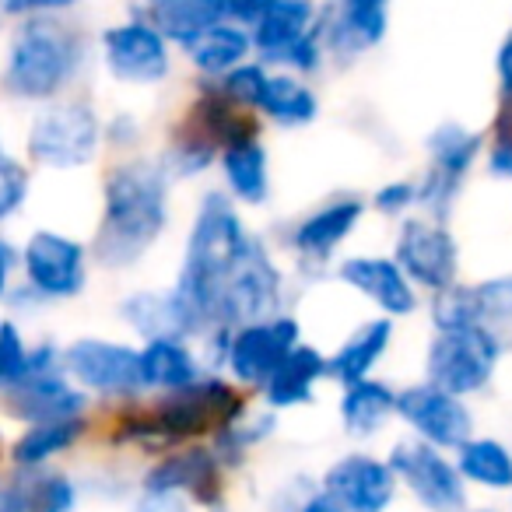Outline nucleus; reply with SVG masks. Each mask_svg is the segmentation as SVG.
Returning <instances> with one entry per match:
<instances>
[{"label":"nucleus","mask_w":512,"mask_h":512,"mask_svg":"<svg viewBox=\"0 0 512 512\" xmlns=\"http://www.w3.org/2000/svg\"><path fill=\"white\" fill-rule=\"evenodd\" d=\"M323 383H330L327 351L313 341H302V344H295L292 355L274 369V376L260 386L256 400L267 404L271 411L288 414V411H299V407L316 404Z\"/></svg>","instance_id":"5701e85b"},{"label":"nucleus","mask_w":512,"mask_h":512,"mask_svg":"<svg viewBox=\"0 0 512 512\" xmlns=\"http://www.w3.org/2000/svg\"><path fill=\"white\" fill-rule=\"evenodd\" d=\"M488 130L467 127L460 120H442L425 137V172L418 176V211L439 221H453L467 179L484 162Z\"/></svg>","instance_id":"1a4fd4ad"},{"label":"nucleus","mask_w":512,"mask_h":512,"mask_svg":"<svg viewBox=\"0 0 512 512\" xmlns=\"http://www.w3.org/2000/svg\"><path fill=\"white\" fill-rule=\"evenodd\" d=\"M267 78H271V64H264L260 57H249L246 64L232 67V71L214 81V85H218V92L225 95L228 102H235V106L246 109V113H256L260 95H264V88H267Z\"/></svg>","instance_id":"ea45409f"},{"label":"nucleus","mask_w":512,"mask_h":512,"mask_svg":"<svg viewBox=\"0 0 512 512\" xmlns=\"http://www.w3.org/2000/svg\"><path fill=\"white\" fill-rule=\"evenodd\" d=\"M88 0H8L11 22H22V18H74Z\"/></svg>","instance_id":"49530a36"},{"label":"nucleus","mask_w":512,"mask_h":512,"mask_svg":"<svg viewBox=\"0 0 512 512\" xmlns=\"http://www.w3.org/2000/svg\"><path fill=\"white\" fill-rule=\"evenodd\" d=\"M32 190H36V169L18 155L0 158V228H8L29 207Z\"/></svg>","instance_id":"4c0bfd02"},{"label":"nucleus","mask_w":512,"mask_h":512,"mask_svg":"<svg viewBox=\"0 0 512 512\" xmlns=\"http://www.w3.org/2000/svg\"><path fill=\"white\" fill-rule=\"evenodd\" d=\"M127 512H200L179 491H151V488H134V495L127 498Z\"/></svg>","instance_id":"de8ad7c7"},{"label":"nucleus","mask_w":512,"mask_h":512,"mask_svg":"<svg viewBox=\"0 0 512 512\" xmlns=\"http://www.w3.org/2000/svg\"><path fill=\"white\" fill-rule=\"evenodd\" d=\"M137 488L151 491H179L200 512L225 505L228 495V470L211 449V442H190V446L169 449L155 456L137 477Z\"/></svg>","instance_id":"f3484780"},{"label":"nucleus","mask_w":512,"mask_h":512,"mask_svg":"<svg viewBox=\"0 0 512 512\" xmlns=\"http://www.w3.org/2000/svg\"><path fill=\"white\" fill-rule=\"evenodd\" d=\"M320 488L348 512H390L400 498V481L390 460L372 449H348L323 467Z\"/></svg>","instance_id":"6ab92c4d"},{"label":"nucleus","mask_w":512,"mask_h":512,"mask_svg":"<svg viewBox=\"0 0 512 512\" xmlns=\"http://www.w3.org/2000/svg\"><path fill=\"white\" fill-rule=\"evenodd\" d=\"M22 285L43 309L78 302L92 285V242L64 228H32L22 246Z\"/></svg>","instance_id":"6e6552de"},{"label":"nucleus","mask_w":512,"mask_h":512,"mask_svg":"<svg viewBox=\"0 0 512 512\" xmlns=\"http://www.w3.org/2000/svg\"><path fill=\"white\" fill-rule=\"evenodd\" d=\"M200 358H204L207 372H225L228 365V348H232V327L228 323H211L204 327V334L197 337Z\"/></svg>","instance_id":"09e8293b"},{"label":"nucleus","mask_w":512,"mask_h":512,"mask_svg":"<svg viewBox=\"0 0 512 512\" xmlns=\"http://www.w3.org/2000/svg\"><path fill=\"white\" fill-rule=\"evenodd\" d=\"M306 341L302 320L292 309H281L274 316H260L232 327V348H228L225 376L246 393H260V386L274 376L281 362L292 355L295 344Z\"/></svg>","instance_id":"2eb2a0df"},{"label":"nucleus","mask_w":512,"mask_h":512,"mask_svg":"<svg viewBox=\"0 0 512 512\" xmlns=\"http://www.w3.org/2000/svg\"><path fill=\"white\" fill-rule=\"evenodd\" d=\"M18 281H22V249L0 228V306L8 302V295L15 292Z\"/></svg>","instance_id":"8fccbe9b"},{"label":"nucleus","mask_w":512,"mask_h":512,"mask_svg":"<svg viewBox=\"0 0 512 512\" xmlns=\"http://www.w3.org/2000/svg\"><path fill=\"white\" fill-rule=\"evenodd\" d=\"M495 78H498V102H512V29L498 43L495 53Z\"/></svg>","instance_id":"603ef678"},{"label":"nucleus","mask_w":512,"mask_h":512,"mask_svg":"<svg viewBox=\"0 0 512 512\" xmlns=\"http://www.w3.org/2000/svg\"><path fill=\"white\" fill-rule=\"evenodd\" d=\"M218 186L242 207L256 211L267 207L274 197V169H271V148L264 141V127L249 130V134L232 137L221 144L218 155Z\"/></svg>","instance_id":"4be33fe9"},{"label":"nucleus","mask_w":512,"mask_h":512,"mask_svg":"<svg viewBox=\"0 0 512 512\" xmlns=\"http://www.w3.org/2000/svg\"><path fill=\"white\" fill-rule=\"evenodd\" d=\"M278 432H281V414L271 411L267 404H260V400H256V404L249 400L232 421L214 428V435L207 442H211V449L218 453V460L225 463L228 474H235V470L246 467L256 449L267 446Z\"/></svg>","instance_id":"c756f323"},{"label":"nucleus","mask_w":512,"mask_h":512,"mask_svg":"<svg viewBox=\"0 0 512 512\" xmlns=\"http://www.w3.org/2000/svg\"><path fill=\"white\" fill-rule=\"evenodd\" d=\"M32 376V337L25 334L22 320L11 313L0 316V397Z\"/></svg>","instance_id":"c9c22d12"},{"label":"nucleus","mask_w":512,"mask_h":512,"mask_svg":"<svg viewBox=\"0 0 512 512\" xmlns=\"http://www.w3.org/2000/svg\"><path fill=\"white\" fill-rule=\"evenodd\" d=\"M11 151H8V141H4V130H0V158H8Z\"/></svg>","instance_id":"6e6d98bb"},{"label":"nucleus","mask_w":512,"mask_h":512,"mask_svg":"<svg viewBox=\"0 0 512 512\" xmlns=\"http://www.w3.org/2000/svg\"><path fill=\"white\" fill-rule=\"evenodd\" d=\"M390 253L425 299L442 292V288L456 285V281H463L460 278V271H463L460 239H456L449 221H439V218H432V214L414 211L411 218L397 221Z\"/></svg>","instance_id":"ddd939ff"},{"label":"nucleus","mask_w":512,"mask_h":512,"mask_svg":"<svg viewBox=\"0 0 512 512\" xmlns=\"http://www.w3.org/2000/svg\"><path fill=\"white\" fill-rule=\"evenodd\" d=\"M106 151H113V158L144 151V120L134 109H113V113H106Z\"/></svg>","instance_id":"37998d69"},{"label":"nucleus","mask_w":512,"mask_h":512,"mask_svg":"<svg viewBox=\"0 0 512 512\" xmlns=\"http://www.w3.org/2000/svg\"><path fill=\"white\" fill-rule=\"evenodd\" d=\"M400 491L418 505L421 512H470V484L463 481L453 453L414 435H400L386 449Z\"/></svg>","instance_id":"f8f14e48"},{"label":"nucleus","mask_w":512,"mask_h":512,"mask_svg":"<svg viewBox=\"0 0 512 512\" xmlns=\"http://www.w3.org/2000/svg\"><path fill=\"white\" fill-rule=\"evenodd\" d=\"M106 155V113L85 92L29 109L22 158L43 172H85Z\"/></svg>","instance_id":"39448f33"},{"label":"nucleus","mask_w":512,"mask_h":512,"mask_svg":"<svg viewBox=\"0 0 512 512\" xmlns=\"http://www.w3.org/2000/svg\"><path fill=\"white\" fill-rule=\"evenodd\" d=\"M320 488V477L309 474H292L281 484H274L271 495L264 498V512H302L306 498Z\"/></svg>","instance_id":"c03bdc74"},{"label":"nucleus","mask_w":512,"mask_h":512,"mask_svg":"<svg viewBox=\"0 0 512 512\" xmlns=\"http://www.w3.org/2000/svg\"><path fill=\"white\" fill-rule=\"evenodd\" d=\"M397 344V320L390 316H369V320L355 323L348 334L337 341L334 351H327L330 365V383L348 386L358 379H369L379 372V365L386 362V355Z\"/></svg>","instance_id":"b1692460"},{"label":"nucleus","mask_w":512,"mask_h":512,"mask_svg":"<svg viewBox=\"0 0 512 512\" xmlns=\"http://www.w3.org/2000/svg\"><path fill=\"white\" fill-rule=\"evenodd\" d=\"M337 421L355 442H372L397 421V386L383 376L337 386Z\"/></svg>","instance_id":"a878e982"},{"label":"nucleus","mask_w":512,"mask_h":512,"mask_svg":"<svg viewBox=\"0 0 512 512\" xmlns=\"http://www.w3.org/2000/svg\"><path fill=\"white\" fill-rule=\"evenodd\" d=\"M302 512H348V509H344V505L337 502V498H330L323 488H316L313 495L306 498V505H302Z\"/></svg>","instance_id":"864d4df0"},{"label":"nucleus","mask_w":512,"mask_h":512,"mask_svg":"<svg viewBox=\"0 0 512 512\" xmlns=\"http://www.w3.org/2000/svg\"><path fill=\"white\" fill-rule=\"evenodd\" d=\"M505 498H509V512H512V491H509V495H505Z\"/></svg>","instance_id":"13d9d810"},{"label":"nucleus","mask_w":512,"mask_h":512,"mask_svg":"<svg viewBox=\"0 0 512 512\" xmlns=\"http://www.w3.org/2000/svg\"><path fill=\"white\" fill-rule=\"evenodd\" d=\"M320 113H323V99L313 81L302 78V74L271 67V78H267L260 106H256V116L264 120V127L306 130L320 120Z\"/></svg>","instance_id":"c85d7f7f"},{"label":"nucleus","mask_w":512,"mask_h":512,"mask_svg":"<svg viewBox=\"0 0 512 512\" xmlns=\"http://www.w3.org/2000/svg\"><path fill=\"white\" fill-rule=\"evenodd\" d=\"M484 172H488L495 183L512 186V120L509 116H498L488 127V144H484Z\"/></svg>","instance_id":"79ce46f5"},{"label":"nucleus","mask_w":512,"mask_h":512,"mask_svg":"<svg viewBox=\"0 0 512 512\" xmlns=\"http://www.w3.org/2000/svg\"><path fill=\"white\" fill-rule=\"evenodd\" d=\"M0 449H4V432H0Z\"/></svg>","instance_id":"bf43d9fd"},{"label":"nucleus","mask_w":512,"mask_h":512,"mask_svg":"<svg viewBox=\"0 0 512 512\" xmlns=\"http://www.w3.org/2000/svg\"><path fill=\"white\" fill-rule=\"evenodd\" d=\"M116 320L123 323L137 344L155 341V337H190L197 341L204 334V323L183 302V295L172 285L165 288H130L120 302H116Z\"/></svg>","instance_id":"aec40b11"},{"label":"nucleus","mask_w":512,"mask_h":512,"mask_svg":"<svg viewBox=\"0 0 512 512\" xmlns=\"http://www.w3.org/2000/svg\"><path fill=\"white\" fill-rule=\"evenodd\" d=\"M207 376V365L200 358L197 341L190 337H155L141 341V383L148 397L158 393L190 390L193 383Z\"/></svg>","instance_id":"bb28decb"},{"label":"nucleus","mask_w":512,"mask_h":512,"mask_svg":"<svg viewBox=\"0 0 512 512\" xmlns=\"http://www.w3.org/2000/svg\"><path fill=\"white\" fill-rule=\"evenodd\" d=\"M0 512H36L32 509V477L22 467H0Z\"/></svg>","instance_id":"a18cd8bd"},{"label":"nucleus","mask_w":512,"mask_h":512,"mask_svg":"<svg viewBox=\"0 0 512 512\" xmlns=\"http://www.w3.org/2000/svg\"><path fill=\"white\" fill-rule=\"evenodd\" d=\"M271 4L274 0H221V18L242 25V29H253V25L267 15Z\"/></svg>","instance_id":"3c124183"},{"label":"nucleus","mask_w":512,"mask_h":512,"mask_svg":"<svg viewBox=\"0 0 512 512\" xmlns=\"http://www.w3.org/2000/svg\"><path fill=\"white\" fill-rule=\"evenodd\" d=\"M474 285H477V299H481V320L512 351V271L488 274V278L474 281Z\"/></svg>","instance_id":"58836bf2"},{"label":"nucleus","mask_w":512,"mask_h":512,"mask_svg":"<svg viewBox=\"0 0 512 512\" xmlns=\"http://www.w3.org/2000/svg\"><path fill=\"white\" fill-rule=\"evenodd\" d=\"M8 0H0V39H4V32H8V25H11V18H8V8H4Z\"/></svg>","instance_id":"5fc2aeb1"},{"label":"nucleus","mask_w":512,"mask_h":512,"mask_svg":"<svg viewBox=\"0 0 512 512\" xmlns=\"http://www.w3.org/2000/svg\"><path fill=\"white\" fill-rule=\"evenodd\" d=\"M176 183L155 151L116 155L99 179V214L92 228L95 267L127 274L141 267L172 228Z\"/></svg>","instance_id":"f257e3e1"},{"label":"nucleus","mask_w":512,"mask_h":512,"mask_svg":"<svg viewBox=\"0 0 512 512\" xmlns=\"http://www.w3.org/2000/svg\"><path fill=\"white\" fill-rule=\"evenodd\" d=\"M418 200H421V190H418V176H397V179H386L379 183L376 190L369 193V207L372 214L386 221H404L418 211Z\"/></svg>","instance_id":"a19ab883"},{"label":"nucleus","mask_w":512,"mask_h":512,"mask_svg":"<svg viewBox=\"0 0 512 512\" xmlns=\"http://www.w3.org/2000/svg\"><path fill=\"white\" fill-rule=\"evenodd\" d=\"M179 50L130 4L123 18L95 32V64L113 85L130 92H155L176 78Z\"/></svg>","instance_id":"423d86ee"},{"label":"nucleus","mask_w":512,"mask_h":512,"mask_svg":"<svg viewBox=\"0 0 512 512\" xmlns=\"http://www.w3.org/2000/svg\"><path fill=\"white\" fill-rule=\"evenodd\" d=\"M32 477V509L36 512H78L85 498V484L64 467L29 470Z\"/></svg>","instance_id":"e433bc0d"},{"label":"nucleus","mask_w":512,"mask_h":512,"mask_svg":"<svg viewBox=\"0 0 512 512\" xmlns=\"http://www.w3.org/2000/svg\"><path fill=\"white\" fill-rule=\"evenodd\" d=\"M218 141L207 137L204 130L193 120H186L183 113L169 123L162 144H158L155 158L162 162V169L169 172L172 183H193V179H204L207 172L218 169Z\"/></svg>","instance_id":"7c9ffc66"},{"label":"nucleus","mask_w":512,"mask_h":512,"mask_svg":"<svg viewBox=\"0 0 512 512\" xmlns=\"http://www.w3.org/2000/svg\"><path fill=\"white\" fill-rule=\"evenodd\" d=\"M505 355H509V344L488 323L432 330L421 358V376L456 397L477 400L495 386Z\"/></svg>","instance_id":"0eeeda50"},{"label":"nucleus","mask_w":512,"mask_h":512,"mask_svg":"<svg viewBox=\"0 0 512 512\" xmlns=\"http://www.w3.org/2000/svg\"><path fill=\"white\" fill-rule=\"evenodd\" d=\"M323 0H274L267 15L249 29L253 36V53L264 64L281 67V60L320 25Z\"/></svg>","instance_id":"cd10ccee"},{"label":"nucleus","mask_w":512,"mask_h":512,"mask_svg":"<svg viewBox=\"0 0 512 512\" xmlns=\"http://www.w3.org/2000/svg\"><path fill=\"white\" fill-rule=\"evenodd\" d=\"M253 232L242 214V207L228 197L221 186H211L197 197L193 218L186 225L183 249H179V267L172 288L183 295V302L200 316L204 327L218 320V295L225 288L228 274L239 267L249 253Z\"/></svg>","instance_id":"20e7f679"},{"label":"nucleus","mask_w":512,"mask_h":512,"mask_svg":"<svg viewBox=\"0 0 512 512\" xmlns=\"http://www.w3.org/2000/svg\"><path fill=\"white\" fill-rule=\"evenodd\" d=\"M134 8L169 39L176 50H186L221 18V0H134Z\"/></svg>","instance_id":"72a5a7b5"},{"label":"nucleus","mask_w":512,"mask_h":512,"mask_svg":"<svg viewBox=\"0 0 512 512\" xmlns=\"http://www.w3.org/2000/svg\"><path fill=\"white\" fill-rule=\"evenodd\" d=\"M64 369L92 404L123 407L148 397L141 383V344L106 334H81L64 344Z\"/></svg>","instance_id":"9b49d317"},{"label":"nucleus","mask_w":512,"mask_h":512,"mask_svg":"<svg viewBox=\"0 0 512 512\" xmlns=\"http://www.w3.org/2000/svg\"><path fill=\"white\" fill-rule=\"evenodd\" d=\"M470 512H502V509H470Z\"/></svg>","instance_id":"4d7b16f0"},{"label":"nucleus","mask_w":512,"mask_h":512,"mask_svg":"<svg viewBox=\"0 0 512 512\" xmlns=\"http://www.w3.org/2000/svg\"><path fill=\"white\" fill-rule=\"evenodd\" d=\"M288 274L281 267L274 246L256 235L249 253L239 260L232 274H228L225 288L218 295V320L228 327H239V323L260 320V316H274L281 309H288Z\"/></svg>","instance_id":"4468645a"},{"label":"nucleus","mask_w":512,"mask_h":512,"mask_svg":"<svg viewBox=\"0 0 512 512\" xmlns=\"http://www.w3.org/2000/svg\"><path fill=\"white\" fill-rule=\"evenodd\" d=\"M397 421L407 428V435L446 453H456L477 432V414L470 400L428 383L425 376L397 386Z\"/></svg>","instance_id":"dca6fc26"},{"label":"nucleus","mask_w":512,"mask_h":512,"mask_svg":"<svg viewBox=\"0 0 512 512\" xmlns=\"http://www.w3.org/2000/svg\"><path fill=\"white\" fill-rule=\"evenodd\" d=\"M453 460L470 491H484V495H509L512 491V446L498 435L474 432L456 449Z\"/></svg>","instance_id":"473e14b6"},{"label":"nucleus","mask_w":512,"mask_h":512,"mask_svg":"<svg viewBox=\"0 0 512 512\" xmlns=\"http://www.w3.org/2000/svg\"><path fill=\"white\" fill-rule=\"evenodd\" d=\"M95 432L92 414H81V418H60V421H36V425H22L15 439L4 446L11 467L22 470H39L53 467L57 460L71 456L81 442H88Z\"/></svg>","instance_id":"393cba45"},{"label":"nucleus","mask_w":512,"mask_h":512,"mask_svg":"<svg viewBox=\"0 0 512 512\" xmlns=\"http://www.w3.org/2000/svg\"><path fill=\"white\" fill-rule=\"evenodd\" d=\"M179 57H183V64L190 67V74L197 81H218V78H225L232 67L256 57V53H253V36H249V29H242V25H235V22H218V25H211L204 36L193 39L186 50H179Z\"/></svg>","instance_id":"2f4dec72"},{"label":"nucleus","mask_w":512,"mask_h":512,"mask_svg":"<svg viewBox=\"0 0 512 512\" xmlns=\"http://www.w3.org/2000/svg\"><path fill=\"white\" fill-rule=\"evenodd\" d=\"M95 64V32L78 18H22L0 39V99L36 109L81 92Z\"/></svg>","instance_id":"f03ea898"},{"label":"nucleus","mask_w":512,"mask_h":512,"mask_svg":"<svg viewBox=\"0 0 512 512\" xmlns=\"http://www.w3.org/2000/svg\"><path fill=\"white\" fill-rule=\"evenodd\" d=\"M334 281L341 288H348L351 295H358L362 302H369L379 316L390 320H411L421 306L425 295L414 288V281L404 274V267L393 260V253H351L341 256L334 264Z\"/></svg>","instance_id":"a211bd4d"},{"label":"nucleus","mask_w":512,"mask_h":512,"mask_svg":"<svg viewBox=\"0 0 512 512\" xmlns=\"http://www.w3.org/2000/svg\"><path fill=\"white\" fill-rule=\"evenodd\" d=\"M253 393L235 386L225 372H207L200 383L179 393H158L141 397L109 411L106 446L141 453L148 460L169 453V449L207 442L214 428L232 421Z\"/></svg>","instance_id":"7ed1b4c3"},{"label":"nucleus","mask_w":512,"mask_h":512,"mask_svg":"<svg viewBox=\"0 0 512 512\" xmlns=\"http://www.w3.org/2000/svg\"><path fill=\"white\" fill-rule=\"evenodd\" d=\"M425 313H428V327L432 330H456V327H474V323H484L481 320V299H477L474 281H456V285L428 295Z\"/></svg>","instance_id":"f704fd0d"},{"label":"nucleus","mask_w":512,"mask_h":512,"mask_svg":"<svg viewBox=\"0 0 512 512\" xmlns=\"http://www.w3.org/2000/svg\"><path fill=\"white\" fill-rule=\"evenodd\" d=\"M92 397L67 376V369H46L32 372L18 390L0 397V411L18 428L36 425V421H60V418H81L92 414Z\"/></svg>","instance_id":"412c9836"},{"label":"nucleus","mask_w":512,"mask_h":512,"mask_svg":"<svg viewBox=\"0 0 512 512\" xmlns=\"http://www.w3.org/2000/svg\"><path fill=\"white\" fill-rule=\"evenodd\" d=\"M369 211H372L369 197H362V193H351V190L330 193V197L306 207V211L295 214L281 228V246L292 253L299 271L306 274L334 271L344 246L355 239V232L369 218Z\"/></svg>","instance_id":"9d476101"}]
</instances>
